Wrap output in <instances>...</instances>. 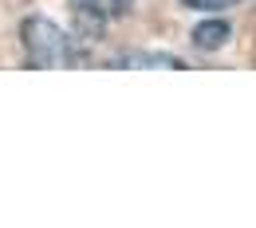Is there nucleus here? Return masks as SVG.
<instances>
[{"label":"nucleus","mask_w":256,"mask_h":228,"mask_svg":"<svg viewBox=\"0 0 256 228\" xmlns=\"http://www.w3.org/2000/svg\"><path fill=\"white\" fill-rule=\"evenodd\" d=\"M20 39H24V51H28V63L40 71H52V67H71V43L67 32L48 20V16H28L20 24Z\"/></svg>","instance_id":"f257e3e1"},{"label":"nucleus","mask_w":256,"mask_h":228,"mask_svg":"<svg viewBox=\"0 0 256 228\" xmlns=\"http://www.w3.org/2000/svg\"><path fill=\"white\" fill-rule=\"evenodd\" d=\"M130 8H134V0H71L75 20H79L83 28H91V32H98V28H106V24L130 16Z\"/></svg>","instance_id":"f03ea898"},{"label":"nucleus","mask_w":256,"mask_h":228,"mask_svg":"<svg viewBox=\"0 0 256 228\" xmlns=\"http://www.w3.org/2000/svg\"><path fill=\"white\" fill-rule=\"evenodd\" d=\"M228 24L224 20H201L197 28H193V43L201 47V51H217V47H224L228 43Z\"/></svg>","instance_id":"7ed1b4c3"},{"label":"nucleus","mask_w":256,"mask_h":228,"mask_svg":"<svg viewBox=\"0 0 256 228\" xmlns=\"http://www.w3.org/2000/svg\"><path fill=\"white\" fill-rule=\"evenodd\" d=\"M110 67H186L178 55H166V51H130V55H118Z\"/></svg>","instance_id":"20e7f679"},{"label":"nucleus","mask_w":256,"mask_h":228,"mask_svg":"<svg viewBox=\"0 0 256 228\" xmlns=\"http://www.w3.org/2000/svg\"><path fill=\"white\" fill-rule=\"evenodd\" d=\"M186 8H201V12H217V8H232L240 0H182Z\"/></svg>","instance_id":"39448f33"}]
</instances>
